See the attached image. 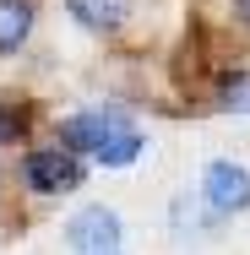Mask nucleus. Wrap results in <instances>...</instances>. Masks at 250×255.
I'll list each match as a JSON object with an SVG mask.
<instances>
[{"label":"nucleus","mask_w":250,"mask_h":255,"mask_svg":"<svg viewBox=\"0 0 250 255\" xmlns=\"http://www.w3.org/2000/svg\"><path fill=\"white\" fill-rule=\"evenodd\" d=\"M22 174H27V185L38 196H60V190H76L82 185V163H76L71 147H38V152H27Z\"/></svg>","instance_id":"obj_1"},{"label":"nucleus","mask_w":250,"mask_h":255,"mask_svg":"<svg viewBox=\"0 0 250 255\" xmlns=\"http://www.w3.org/2000/svg\"><path fill=\"white\" fill-rule=\"evenodd\" d=\"M65 245L82 250V255H114L120 250V217L109 206H82L65 223Z\"/></svg>","instance_id":"obj_2"},{"label":"nucleus","mask_w":250,"mask_h":255,"mask_svg":"<svg viewBox=\"0 0 250 255\" xmlns=\"http://www.w3.org/2000/svg\"><path fill=\"white\" fill-rule=\"evenodd\" d=\"M201 196L212 201V212H223V217H234V212H250V168L240 163H207V174H201Z\"/></svg>","instance_id":"obj_3"},{"label":"nucleus","mask_w":250,"mask_h":255,"mask_svg":"<svg viewBox=\"0 0 250 255\" xmlns=\"http://www.w3.org/2000/svg\"><path fill=\"white\" fill-rule=\"evenodd\" d=\"M114 130H120V114H76V120L60 125V141L71 152H98Z\"/></svg>","instance_id":"obj_4"},{"label":"nucleus","mask_w":250,"mask_h":255,"mask_svg":"<svg viewBox=\"0 0 250 255\" xmlns=\"http://www.w3.org/2000/svg\"><path fill=\"white\" fill-rule=\"evenodd\" d=\"M33 33V5L27 0H0V54H16Z\"/></svg>","instance_id":"obj_5"},{"label":"nucleus","mask_w":250,"mask_h":255,"mask_svg":"<svg viewBox=\"0 0 250 255\" xmlns=\"http://www.w3.org/2000/svg\"><path fill=\"white\" fill-rule=\"evenodd\" d=\"M65 11L93 33H109V27L125 22V0H65Z\"/></svg>","instance_id":"obj_6"},{"label":"nucleus","mask_w":250,"mask_h":255,"mask_svg":"<svg viewBox=\"0 0 250 255\" xmlns=\"http://www.w3.org/2000/svg\"><path fill=\"white\" fill-rule=\"evenodd\" d=\"M93 157H98L103 168H125V163H136V157H142V136L120 125V130H114V136H109V141H103Z\"/></svg>","instance_id":"obj_7"},{"label":"nucleus","mask_w":250,"mask_h":255,"mask_svg":"<svg viewBox=\"0 0 250 255\" xmlns=\"http://www.w3.org/2000/svg\"><path fill=\"white\" fill-rule=\"evenodd\" d=\"M223 109H234V114H250V71H234V76L223 82Z\"/></svg>","instance_id":"obj_8"},{"label":"nucleus","mask_w":250,"mask_h":255,"mask_svg":"<svg viewBox=\"0 0 250 255\" xmlns=\"http://www.w3.org/2000/svg\"><path fill=\"white\" fill-rule=\"evenodd\" d=\"M16 130H22V120H16V114H5V109H0V147H5V141H11V136H16Z\"/></svg>","instance_id":"obj_9"},{"label":"nucleus","mask_w":250,"mask_h":255,"mask_svg":"<svg viewBox=\"0 0 250 255\" xmlns=\"http://www.w3.org/2000/svg\"><path fill=\"white\" fill-rule=\"evenodd\" d=\"M240 16H245V22H250V0H240Z\"/></svg>","instance_id":"obj_10"}]
</instances>
